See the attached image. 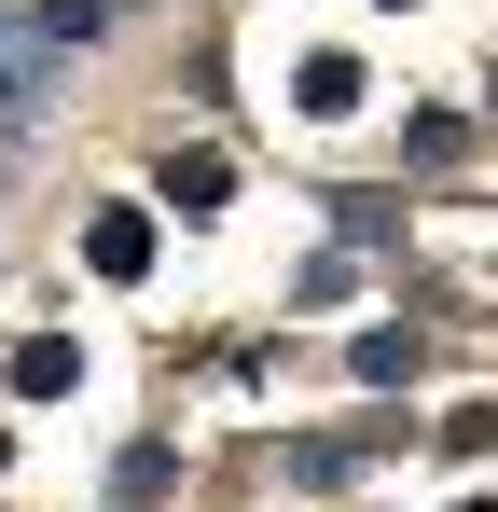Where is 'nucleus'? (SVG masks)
<instances>
[{"label": "nucleus", "instance_id": "nucleus-3", "mask_svg": "<svg viewBox=\"0 0 498 512\" xmlns=\"http://www.w3.org/2000/svg\"><path fill=\"white\" fill-rule=\"evenodd\" d=\"M374 443H388V429H332V443H291V485H346Z\"/></svg>", "mask_w": 498, "mask_h": 512}, {"label": "nucleus", "instance_id": "nucleus-4", "mask_svg": "<svg viewBox=\"0 0 498 512\" xmlns=\"http://www.w3.org/2000/svg\"><path fill=\"white\" fill-rule=\"evenodd\" d=\"M222 194H236V167H222V153H166V208H194V222H208Z\"/></svg>", "mask_w": 498, "mask_h": 512}, {"label": "nucleus", "instance_id": "nucleus-7", "mask_svg": "<svg viewBox=\"0 0 498 512\" xmlns=\"http://www.w3.org/2000/svg\"><path fill=\"white\" fill-rule=\"evenodd\" d=\"M388 14H402V0H388Z\"/></svg>", "mask_w": 498, "mask_h": 512}, {"label": "nucleus", "instance_id": "nucleus-6", "mask_svg": "<svg viewBox=\"0 0 498 512\" xmlns=\"http://www.w3.org/2000/svg\"><path fill=\"white\" fill-rule=\"evenodd\" d=\"M111 28V0H42V42H97Z\"/></svg>", "mask_w": 498, "mask_h": 512}, {"label": "nucleus", "instance_id": "nucleus-2", "mask_svg": "<svg viewBox=\"0 0 498 512\" xmlns=\"http://www.w3.org/2000/svg\"><path fill=\"white\" fill-rule=\"evenodd\" d=\"M14 388H28V402H70V388H83V346L70 333H28V346H14Z\"/></svg>", "mask_w": 498, "mask_h": 512}, {"label": "nucleus", "instance_id": "nucleus-5", "mask_svg": "<svg viewBox=\"0 0 498 512\" xmlns=\"http://www.w3.org/2000/svg\"><path fill=\"white\" fill-rule=\"evenodd\" d=\"M305 111H319V125L360 111V56H305Z\"/></svg>", "mask_w": 498, "mask_h": 512}, {"label": "nucleus", "instance_id": "nucleus-1", "mask_svg": "<svg viewBox=\"0 0 498 512\" xmlns=\"http://www.w3.org/2000/svg\"><path fill=\"white\" fill-rule=\"evenodd\" d=\"M83 263H97V277H153V222H139V208H97V222H83Z\"/></svg>", "mask_w": 498, "mask_h": 512}]
</instances>
